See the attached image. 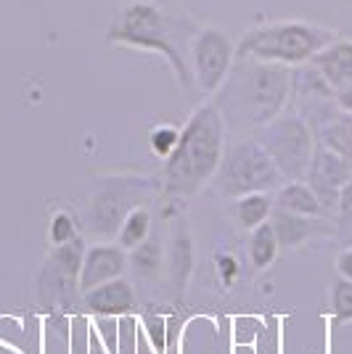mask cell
<instances>
[{"mask_svg": "<svg viewBox=\"0 0 352 354\" xmlns=\"http://www.w3.org/2000/svg\"><path fill=\"white\" fill-rule=\"evenodd\" d=\"M249 262L254 270H267V267L276 262V257H279V238L273 233V225L270 222H263V225H257L254 230H249Z\"/></svg>", "mask_w": 352, "mask_h": 354, "instance_id": "obj_16", "label": "cell"}, {"mask_svg": "<svg viewBox=\"0 0 352 354\" xmlns=\"http://www.w3.org/2000/svg\"><path fill=\"white\" fill-rule=\"evenodd\" d=\"M352 180V167L339 153H334L331 148L315 143L313 159L305 172V183L315 191V196L321 198V204L326 212H337L339 196L344 191V185Z\"/></svg>", "mask_w": 352, "mask_h": 354, "instance_id": "obj_8", "label": "cell"}, {"mask_svg": "<svg viewBox=\"0 0 352 354\" xmlns=\"http://www.w3.org/2000/svg\"><path fill=\"white\" fill-rule=\"evenodd\" d=\"M337 212H339V230H342V236L352 238V180L344 185V191L339 196Z\"/></svg>", "mask_w": 352, "mask_h": 354, "instance_id": "obj_21", "label": "cell"}, {"mask_svg": "<svg viewBox=\"0 0 352 354\" xmlns=\"http://www.w3.org/2000/svg\"><path fill=\"white\" fill-rule=\"evenodd\" d=\"M228 130H257L286 111L292 101V69L281 64L236 59L212 95Z\"/></svg>", "mask_w": 352, "mask_h": 354, "instance_id": "obj_2", "label": "cell"}, {"mask_svg": "<svg viewBox=\"0 0 352 354\" xmlns=\"http://www.w3.org/2000/svg\"><path fill=\"white\" fill-rule=\"evenodd\" d=\"M135 320L127 317V315H122L119 317V333H117V354H135V346H132V341H135Z\"/></svg>", "mask_w": 352, "mask_h": 354, "instance_id": "obj_22", "label": "cell"}, {"mask_svg": "<svg viewBox=\"0 0 352 354\" xmlns=\"http://www.w3.org/2000/svg\"><path fill=\"white\" fill-rule=\"evenodd\" d=\"M310 64L318 69V74L326 80V85L337 93L352 82V40H347V37L331 40Z\"/></svg>", "mask_w": 352, "mask_h": 354, "instance_id": "obj_12", "label": "cell"}, {"mask_svg": "<svg viewBox=\"0 0 352 354\" xmlns=\"http://www.w3.org/2000/svg\"><path fill=\"white\" fill-rule=\"evenodd\" d=\"M82 299L88 310L96 312L98 317H122L135 310V291L125 278H114L90 291H82Z\"/></svg>", "mask_w": 352, "mask_h": 354, "instance_id": "obj_11", "label": "cell"}, {"mask_svg": "<svg viewBox=\"0 0 352 354\" xmlns=\"http://www.w3.org/2000/svg\"><path fill=\"white\" fill-rule=\"evenodd\" d=\"M228 146V127L215 101H204L193 109L188 122L180 127L175 151L164 159L161 185L167 196L193 198L206 188L218 169Z\"/></svg>", "mask_w": 352, "mask_h": 354, "instance_id": "obj_3", "label": "cell"}, {"mask_svg": "<svg viewBox=\"0 0 352 354\" xmlns=\"http://www.w3.org/2000/svg\"><path fill=\"white\" fill-rule=\"evenodd\" d=\"M315 143L331 148L344 162L352 167V114L347 111H334L328 119L313 127Z\"/></svg>", "mask_w": 352, "mask_h": 354, "instance_id": "obj_14", "label": "cell"}, {"mask_svg": "<svg viewBox=\"0 0 352 354\" xmlns=\"http://www.w3.org/2000/svg\"><path fill=\"white\" fill-rule=\"evenodd\" d=\"M337 272H339V278H344V281H352V246H347L344 251H339Z\"/></svg>", "mask_w": 352, "mask_h": 354, "instance_id": "obj_24", "label": "cell"}, {"mask_svg": "<svg viewBox=\"0 0 352 354\" xmlns=\"http://www.w3.org/2000/svg\"><path fill=\"white\" fill-rule=\"evenodd\" d=\"M273 207L294 212V214H305V217H326L328 214L321 198L305 180H283L279 191L273 193Z\"/></svg>", "mask_w": 352, "mask_h": 354, "instance_id": "obj_13", "label": "cell"}, {"mask_svg": "<svg viewBox=\"0 0 352 354\" xmlns=\"http://www.w3.org/2000/svg\"><path fill=\"white\" fill-rule=\"evenodd\" d=\"M267 222L273 225V233L279 238L281 249H299L302 243H308L310 238L331 230L323 222V217H305V214H294V212H286V209L279 207H273Z\"/></svg>", "mask_w": 352, "mask_h": 354, "instance_id": "obj_10", "label": "cell"}, {"mask_svg": "<svg viewBox=\"0 0 352 354\" xmlns=\"http://www.w3.org/2000/svg\"><path fill=\"white\" fill-rule=\"evenodd\" d=\"M48 236H51V243H53L56 249H59V246H67V243H72L74 241V220L67 214V212H56L53 220H51Z\"/></svg>", "mask_w": 352, "mask_h": 354, "instance_id": "obj_20", "label": "cell"}, {"mask_svg": "<svg viewBox=\"0 0 352 354\" xmlns=\"http://www.w3.org/2000/svg\"><path fill=\"white\" fill-rule=\"evenodd\" d=\"M177 140H180V127H175V124H157L148 133V148L159 159H167L175 151Z\"/></svg>", "mask_w": 352, "mask_h": 354, "instance_id": "obj_18", "label": "cell"}, {"mask_svg": "<svg viewBox=\"0 0 352 354\" xmlns=\"http://www.w3.org/2000/svg\"><path fill=\"white\" fill-rule=\"evenodd\" d=\"M215 183L225 198H238L247 193H276L283 177L254 138H241L225 146Z\"/></svg>", "mask_w": 352, "mask_h": 354, "instance_id": "obj_5", "label": "cell"}, {"mask_svg": "<svg viewBox=\"0 0 352 354\" xmlns=\"http://www.w3.org/2000/svg\"><path fill=\"white\" fill-rule=\"evenodd\" d=\"M252 138L267 151L283 180H305L315 151V133L297 111H283L267 124L257 127Z\"/></svg>", "mask_w": 352, "mask_h": 354, "instance_id": "obj_6", "label": "cell"}, {"mask_svg": "<svg viewBox=\"0 0 352 354\" xmlns=\"http://www.w3.org/2000/svg\"><path fill=\"white\" fill-rule=\"evenodd\" d=\"M334 101H337L339 111H347V114H352V82L334 93Z\"/></svg>", "mask_w": 352, "mask_h": 354, "instance_id": "obj_25", "label": "cell"}, {"mask_svg": "<svg viewBox=\"0 0 352 354\" xmlns=\"http://www.w3.org/2000/svg\"><path fill=\"white\" fill-rule=\"evenodd\" d=\"M236 61V43L218 27H199L188 45V64L193 88L204 95H215Z\"/></svg>", "mask_w": 352, "mask_h": 354, "instance_id": "obj_7", "label": "cell"}, {"mask_svg": "<svg viewBox=\"0 0 352 354\" xmlns=\"http://www.w3.org/2000/svg\"><path fill=\"white\" fill-rule=\"evenodd\" d=\"M337 37V30L326 27L321 21H308V19L265 21V24H257L238 37L236 59L281 64V66L294 69V66L310 64Z\"/></svg>", "mask_w": 352, "mask_h": 354, "instance_id": "obj_4", "label": "cell"}, {"mask_svg": "<svg viewBox=\"0 0 352 354\" xmlns=\"http://www.w3.org/2000/svg\"><path fill=\"white\" fill-rule=\"evenodd\" d=\"M199 27L186 14H170L151 0H130L106 27V43L157 53L170 64L177 85L193 90L188 45Z\"/></svg>", "mask_w": 352, "mask_h": 354, "instance_id": "obj_1", "label": "cell"}, {"mask_svg": "<svg viewBox=\"0 0 352 354\" xmlns=\"http://www.w3.org/2000/svg\"><path fill=\"white\" fill-rule=\"evenodd\" d=\"M127 270V251L122 246H90L82 254V262H80V291H90L96 286H101L106 281H114L122 278Z\"/></svg>", "mask_w": 352, "mask_h": 354, "instance_id": "obj_9", "label": "cell"}, {"mask_svg": "<svg viewBox=\"0 0 352 354\" xmlns=\"http://www.w3.org/2000/svg\"><path fill=\"white\" fill-rule=\"evenodd\" d=\"M161 320L159 317H151L148 320V339H151V344H154V352L157 354H164V328H161Z\"/></svg>", "mask_w": 352, "mask_h": 354, "instance_id": "obj_23", "label": "cell"}, {"mask_svg": "<svg viewBox=\"0 0 352 354\" xmlns=\"http://www.w3.org/2000/svg\"><path fill=\"white\" fill-rule=\"evenodd\" d=\"M273 193H247L231 198V217L241 230H254L257 225L270 220Z\"/></svg>", "mask_w": 352, "mask_h": 354, "instance_id": "obj_15", "label": "cell"}, {"mask_svg": "<svg viewBox=\"0 0 352 354\" xmlns=\"http://www.w3.org/2000/svg\"><path fill=\"white\" fill-rule=\"evenodd\" d=\"M331 310L337 323H352V281L337 278L331 286Z\"/></svg>", "mask_w": 352, "mask_h": 354, "instance_id": "obj_19", "label": "cell"}, {"mask_svg": "<svg viewBox=\"0 0 352 354\" xmlns=\"http://www.w3.org/2000/svg\"><path fill=\"white\" fill-rule=\"evenodd\" d=\"M148 233H151V214L148 209L135 207L125 214V220L119 225V246L125 251H135L143 241H148Z\"/></svg>", "mask_w": 352, "mask_h": 354, "instance_id": "obj_17", "label": "cell"}]
</instances>
